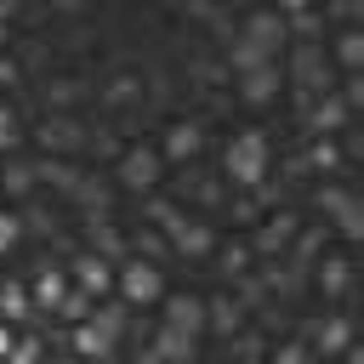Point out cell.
<instances>
[{"mask_svg": "<svg viewBox=\"0 0 364 364\" xmlns=\"http://www.w3.org/2000/svg\"><path fill=\"white\" fill-rule=\"evenodd\" d=\"M165 245H171L176 256H210V250H216V233L171 210V216H165Z\"/></svg>", "mask_w": 364, "mask_h": 364, "instance_id": "3", "label": "cell"}, {"mask_svg": "<svg viewBox=\"0 0 364 364\" xmlns=\"http://www.w3.org/2000/svg\"><path fill=\"white\" fill-rule=\"evenodd\" d=\"M313 347H318V353H341V347H347V318H324V324L313 330Z\"/></svg>", "mask_w": 364, "mask_h": 364, "instance_id": "16", "label": "cell"}, {"mask_svg": "<svg viewBox=\"0 0 364 364\" xmlns=\"http://www.w3.org/2000/svg\"><path fill=\"white\" fill-rule=\"evenodd\" d=\"M245 262H250V245H222V267L228 273H245Z\"/></svg>", "mask_w": 364, "mask_h": 364, "instance_id": "24", "label": "cell"}, {"mask_svg": "<svg viewBox=\"0 0 364 364\" xmlns=\"http://www.w3.org/2000/svg\"><path fill=\"white\" fill-rule=\"evenodd\" d=\"M154 353H171V358H188V353H193V336H188V330H176V324H165V330H159V347H154Z\"/></svg>", "mask_w": 364, "mask_h": 364, "instance_id": "20", "label": "cell"}, {"mask_svg": "<svg viewBox=\"0 0 364 364\" xmlns=\"http://www.w3.org/2000/svg\"><path fill=\"white\" fill-rule=\"evenodd\" d=\"M6 148H17V119H11V108L0 102V154Z\"/></svg>", "mask_w": 364, "mask_h": 364, "instance_id": "26", "label": "cell"}, {"mask_svg": "<svg viewBox=\"0 0 364 364\" xmlns=\"http://www.w3.org/2000/svg\"><path fill=\"white\" fill-rule=\"evenodd\" d=\"M11 80H17V63H11V57H0V85H11Z\"/></svg>", "mask_w": 364, "mask_h": 364, "instance_id": "30", "label": "cell"}, {"mask_svg": "<svg viewBox=\"0 0 364 364\" xmlns=\"http://www.w3.org/2000/svg\"><path fill=\"white\" fill-rule=\"evenodd\" d=\"M205 324H216V330H239V324H245V307H239V301H210V307H205Z\"/></svg>", "mask_w": 364, "mask_h": 364, "instance_id": "18", "label": "cell"}, {"mask_svg": "<svg viewBox=\"0 0 364 364\" xmlns=\"http://www.w3.org/2000/svg\"><path fill=\"white\" fill-rule=\"evenodd\" d=\"M74 284H80L91 301H97V296H108V290H114V262H108V256H97V250H85V256L74 262Z\"/></svg>", "mask_w": 364, "mask_h": 364, "instance_id": "4", "label": "cell"}, {"mask_svg": "<svg viewBox=\"0 0 364 364\" xmlns=\"http://www.w3.org/2000/svg\"><path fill=\"white\" fill-rule=\"evenodd\" d=\"M336 11H341V17H353V0H336Z\"/></svg>", "mask_w": 364, "mask_h": 364, "instance_id": "33", "label": "cell"}, {"mask_svg": "<svg viewBox=\"0 0 364 364\" xmlns=\"http://www.w3.org/2000/svg\"><path fill=\"white\" fill-rule=\"evenodd\" d=\"M228 63L245 74V68H262V63H273V46L267 40H256V34H239L233 46H228Z\"/></svg>", "mask_w": 364, "mask_h": 364, "instance_id": "8", "label": "cell"}, {"mask_svg": "<svg viewBox=\"0 0 364 364\" xmlns=\"http://www.w3.org/2000/svg\"><path fill=\"white\" fill-rule=\"evenodd\" d=\"M341 63H347V68L358 63V34H347V40H341Z\"/></svg>", "mask_w": 364, "mask_h": 364, "instance_id": "29", "label": "cell"}, {"mask_svg": "<svg viewBox=\"0 0 364 364\" xmlns=\"http://www.w3.org/2000/svg\"><path fill=\"white\" fill-rule=\"evenodd\" d=\"M40 142H46V154H68V148L80 142V125H74V119H46Z\"/></svg>", "mask_w": 364, "mask_h": 364, "instance_id": "11", "label": "cell"}, {"mask_svg": "<svg viewBox=\"0 0 364 364\" xmlns=\"http://www.w3.org/2000/svg\"><path fill=\"white\" fill-rule=\"evenodd\" d=\"M273 91H279V63L245 68V102H273Z\"/></svg>", "mask_w": 364, "mask_h": 364, "instance_id": "9", "label": "cell"}, {"mask_svg": "<svg viewBox=\"0 0 364 364\" xmlns=\"http://www.w3.org/2000/svg\"><path fill=\"white\" fill-rule=\"evenodd\" d=\"M51 6H57V11H80V0H51Z\"/></svg>", "mask_w": 364, "mask_h": 364, "instance_id": "32", "label": "cell"}, {"mask_svg": "<svg viewBox=\"0 0 364 364\" xmlns=\"http://www.w3.org/2000/svg\"><path fill=\"white\" fill-rule=\"evenodd\" d=\"M290 239H296V216H284V210H279V216H267V222H262V233H256V245H250V250H256V256H273V250H284Z\"/></svg>", "mask_w": 364, "mask_h": 364, "instance_id": "6", "label": "cell"}, {"mask_svg": "<svg viewBox=\"0 0 364 364\" xmlns=\"http://www.w3.org/2000/svg\"><path fill=\"white\" fill-rule=\"evenodd\" d=\"M119 182H125V188H136V193H154V182H159V154L131 148V154L119 159Z\"/></svg>", "mask_w": 364, "mask_h": 364, "instance_id": "5", "label": "cell"}, {"mask_svg": "<svg viewBox=\"0 0 364 364\" xmlns=\"http://www.w3.org/2000/svg\"><path fill=\"white\" fill-rule=\"evenodd\" d=\"M63 290H68V279H63V267H46V273L34 279V307H51V313H57V301H63Z\"/></svg>", "mask_w": 364, "mask_h": 364, "instance_id": "12", "label": "cell"}, {"mask_svg": "<svg viewBox=\"0 0 364 364\" xmlns=\"http://www.w3.org/2000/svg\"><path fill=\"white\" fill-rule=\"evenodd\" d=\"M0 353H11V336H6V324H0Z\"/></svg>", "mask_w": 364, "mask_h": 364, "instance_id": "34", "label": "cell"}, {"mask_svg": "<svg viewBox=\"0 0 364 364\" xmlns=\"http://www.w3.org/2000/svg\"><path fill=\"white\" fill-rule=\"evenodd\" d=\"M6 17H11V11H6V6H0V23H6Z\"/></svg>", "mask_w": 364, "mask_h": 364, "instance_id": "35", "label": "cell"}, {"mask_svg": "<svg viewBox=\"0 0 364 364\" xmlns=\"http://www.w3.org/2000/svg\"><path fill=\"white\" fill-rule=\"evenodd\" d=\"M0 313L6 318H34V296L17 290V284H0Z\"/></svg>", "mask_w": 364, "mask_h": 364, "instance_id": "17", "label": "cell"}, {"mask_svg": "<svg viewBox=\"0 0 364 364\" xmlns=\"http://www.w3.org/2000/svg\"><path fill=\"white\" fill-rule=\"evenodd\" d=\"M114 290L131 301V307H148V301H159L165 296V279H159V267H154V256H119L114 262Z\"/></svg>", "mask_w": 364, "mask_h": 364, "instance_id": "1", "label": "cell"}, {"mask_svg": "<svg viewBox=\"0 0 364 364\" xmlns=\"http://www.w3.org/2000/svg\"><path fill=\"white\" fill-rule=\"evenodd\" d=\"M91 250L108 256V262H119V256H125V239H119L114 228H91Z\"/></svg>", "mask_w": 364, "mask_h": 364, "instance_id": "21", "label": "cell"}, {"mask_svg": "<svg viewBox=\"0 0 364 364\" xmlns=\"http://www.w3.org/2000/svg\"><path fill=\"white\" fill-rule=\"evenodd\" d=\"M91 324H97V330H108V336H119V330H125V307H102Z\"/></svg>", "mask_w": 364, "mask_h": 364, "instance_id": "25", "label": "cell"}, {"mask_svg": "<svg viewBox=\"0 0 364 364\" xmlns=\"http://www.w3.org/2000/svg\"><path fill=\"white\" fill-rule=\"evenodd\" d=\"M341 114H347V108H341L336 97H324V102H313V114H307V119H313V131H318V136H336Z\"/></svg>", "mask_w": 364, "mask_h": 364, "instance_id": "15", "label": "cell"}, {"mask_svg": "<svg viewBox=\"0 0 364 364\" xmlns=\"http://www.w3.org/2000/svg\"><path fill=\"white\" fill-rule=\"evenodd\" d=\"M228 176L233 188H262L267 182V136L262 131H239L228 148Z\"/></svg>", "mask_w": 364, "mask_h": 364, "instance_id": "2", "label": "cell"}, {"mask_svg": "<svg viewBox=\"0 0 364 364\" xmlns=\"http://www.w3.org/2000/svg\"><path fill=\"white\" fill-rule=\"evenodd\" d=\"M165 324L199 336V330H205V301H199V296H171V301H165Z\"/></svg>", "mask_w": 364, "mask_h": 364, "instance_id": "7", "label": "cell"}, {"mask_svg": "<svg viewBox=\"0 0 364 364\" xmlns=\"http://www.w3.org/2000/svg\"><path fill=\"white\" fill-rule=\"evenodd\" d=\"M245 34H256V40H267V46H284V17H279V11H256V17L245 23Z\"/></svg>", "mask_w": 364, "mask_h": 364, "instance_id": "14", "label": "cell"}, {"mask_svg": "<svg viewBox=\"0 0 364 364\" xmlns=\"http://www.w3.org/2000/svg\"><path fill=\"white\" fill-rule=\"evenodd\" d=\"M17 228H23V222H17L11 210H0V250H11V245H17Z\"/></svg>", "mask_w": 364, "mask_h": 364, "instance_id": "27", "label": "cell"}, {"mask_svg": "<svg viewBox=\"0 0 364 364\" xmlns=\"http://www.w3.org/2000/svg\"><path fill=\"white\" fill-rule=\"evenodd\" d=\"M307 159H313L318 171H336V159H341V148H336L330 136H313V154H307Z\"/></svg>", "mask_w": 364, "mask_h": 364, "instance_id": "23", "label": "cell"}, {"mask_svg": "<svg viewBox=\"0 0 364 364\" xmlns=\"http://www.w3.org/2000/svg\"><path fill=\"white\" fill-rule=\"evenodd\" d=\"M74 347H80L85 358H108V353H114V336H108V330H97L91 318H80V330H74Z\"/></svg>", "mask_w": 364, "mask_h": 364, "instance_id": "10", "label": "cell"}, {"mask_svg": "<svg viewBox=\"0 0 364 364\" xmlns=\"http://www.w3.org/2000/svg\"><path fill=\"white\" fill-rule=\"evenodd\" d=\"M347 273H353V267H347L341 256H330V262L318 267V284H324V296H341V290H347Z\"/></svg>", "mask_w": 364, "mask_h": 364, "instance_id": "19", "label": "cell"}, {"mask_svg": "<svg viewBox=\"0 0 364 364\" xmlns=\"http://www.w3.org/2000/svg\"><path fill=\"white\" fill-rule=\"evenodd\" d=\"M131 91H136V80H125V74H119V80L108 85V102H131Z\"/></svg>", "mask_w": 364, "mask_h": 364, "instance_id": "28", "label": "cell"}, {"mask_svg": "<svg viewBox=\"0 0 364 364\" xmlns=\"http://www.w3.org/2000/svg\"><path fill=\"white\" fill-rule=\"evenodd\" d=\"M193 154H199V125H171L165 159H193Z\"/></svg>", "mask_w": 364, "mask_h": 364, "instance_id": "13", "label": "cell"}, {"mask_svg": "<svg viewBox=\"0 0 364 364\" xmlns=\"http://www.w3.org/2000/svg\"><path fill=\"white\" fill-rule=\"evenodd\" d=\"M313 0H279V11H307Z\"/></svg>", "mask_w": 364, "mask_h": 364, "instance_id": "31", "label": "cell"}, {"mask_svg": "<svg viewBox=\"0 0 364 364\" xmlns=\"http://www.w3.org/2000/svg\"><path fill=\"white\" fill-rule=\"evenodd\" d=\"M0 188H6V193H28V188H34V171H28V165H0Z\"/></svg>", "mask_w": 364, "mask_h": 364, "instance_id": "22", "label": "cell"}]
</instances>
